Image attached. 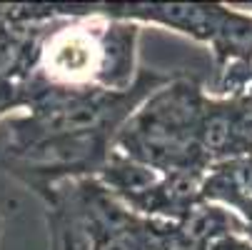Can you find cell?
<instances>
[{
    "mask_svg": "<svg viewBox=\"0 0 252 250\" xmlns=\"http://www.w3.org/2000/svg\"><path fill=\"white\" fill-rule=\"evenodd\" d=\"M58 250H90V238L65 190V183L43 195Z\"/></svg>",
    "mask_w": 252,
    "mask_h": 250,
    "instance_id": "5",
    "label": "cell"
},
{
    "mask_svg": "<svg viewBox=\"0 0 252 250\" xmlns=\"http://www.w3.org/2000/svg\"><path fill=\"white\" fill-rule=\"evenodd\" d=\"M97 180L110 190L120 203L130 205L135 198H140L142 193H148L158 180H160V173L142 165L127 155H123L120 150H110L105 165L97 173Z\"/></svg>",
    "mask_w": 252,
    "mask_h": 250,
    "instance_id": "4",
    "label": "cell"
},
{
    "mask_svg": "<svg viewBox=\"0 0 252 250\" xmlns=\"http://www.w3.org/2000/svg\"><path fill=\"white\" fill-rule=\"evenodd\" d=\"M220 5H197V3H100V15L130 20V23H155L172 28L177 33L192 35L195 40H207L218 35L225 18Z\"/></svg>",
    "mask_w": 252,
    "mask_h": 250,
    "instance_id": "3",
    "label": "cell"
},
{
    "mask_svg": "<svg viewBox=\"0 0 252 250\" xmlns=\"http://www.w3.org/2000/svg\"><path fill=\"white\" fill-rule=\"evenodd\" d=\"M28 85L25 80H0V118L10 110L28 108Z\"/></svg>",
    "mask_w": 252,
    "mask_h": 250,
    "instance_id": "6",
    "label": "cell"
},
{
    "mask_svg": "<svg viewBox=\"0 0 252 250\" xmlns=\"http://www.w3.org/2000/svg\"><path fill=\"white\" fill-rule=\"evenodd\" d=\"M140 25L105 18H58L45 28L38 73L53 85L123 93L137 78L135 50Z\"/></svg>",
    "mask_w": 252,
    "mask_h": 250,
    "instance_id": "1",
    "label": "cell"
},
{
    "mask_svg": "<svg viewBox=\"0 0 252 250\" xmlns=\"http://www.w3.org/2000/svg\"><path fill=\"white\" fill-rule=\"evenodd\" d=\"M113 145V133L53 135L23 145H5L3 165L43 198L48 190L63 183L97 178Z\"/></svg>",
    "mask_w": 252,
    "mask_h": 250,
    "instance_id": "2",
    "label": "cell"
}]
</instances>
